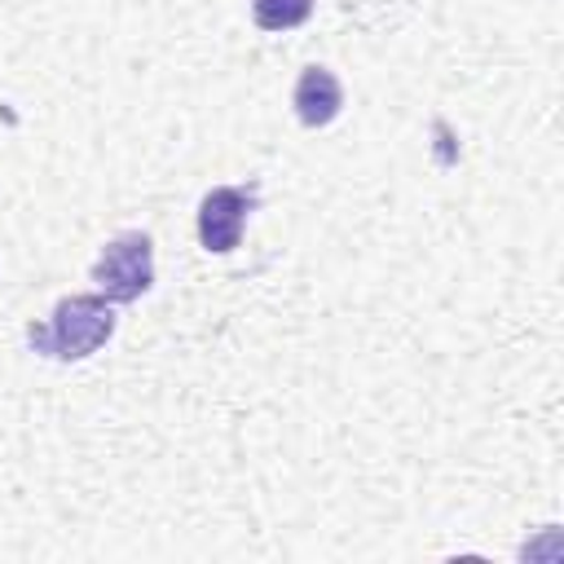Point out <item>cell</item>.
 <instances>
[{"label":"cell","instance_id":"cell-4","mask_svg":"<svg viewBox=\"0 0 564 564\" xmlns=\"http://www.w3.org/2000/svg\"><path fill=\"white\" fill-rule=\"evenodd\" d=\"M291 101H295V115H300L304 128H326L344 110V84L326 66H304V75L295 79Z\"/></svg>","mask_w":564,"mask_h":564},{"label":"cell","instance_id":"cell-5","mask_svg":"<svg viewBox=\"0 0 564 564\" xmlns=\"http://www.w3.org/2000/svg\"><path fill=\"white\" fill-rule=\"evenodd\" d=\"M313 13V0H251V18L260 31H291Z\"/></svg>","mask_w":564,"mask_h":564},{"label":"cell","instance_id":"cell-1","mask_svg":"<svg viewBox=\"0 0 564 564\" xmlns=\"http://www.w3.org/2000/svg\"><path fill=\"white\" fill-rule=\"evenodd\" d=\"M110 335H115V308L101 291L66 295V300H57L48 326H31V344L57 361H79V357L97 352Z\"/></svg>","mask_w":564,"mask_h":564},{"label":"cell","instance_id":"cell-2","mask_svg":"<svg viewBox=\"0 0 564 564\" xmlns=\"http://www.w3.org/2000/svg\"><path fill=\"white\" fill-rule=\"evenodd\" d=\"M93 282L110 304H132L154 282V242L141 229H128L110 238L93 264Z\"/></svg>","mask_w":564,"mask_h":564},{"label":"cell","instance_id":"cell-3","mask_svg":"<svg viewBox=\"0 0 564 564\" xmlns=\"http://www.w3.org/2000/svg\"><path fill=\"white\" fill-rule=\"evenodd\" d=\"M256 207V189L247 185H216L203 203H198V242L216 256H229L242 242V225L247 212Z\"/></svg>","mask_w":564,"mask_h":564}]
</instances>
